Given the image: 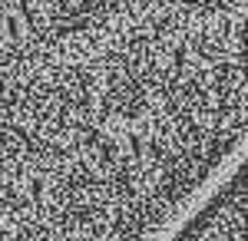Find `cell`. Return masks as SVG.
<instances>
[{
	"label": "cell",
	"mask_w": 248,
	"mask_h": 241,
	"mask_svg": "<svg viewBox=\"0 0 248 241\" xmlns=\"http://www.w3.org/2000/svg\"><path fill=\"white\" fill-rule=\"evenodd\" d=\"M245 116V0H0V241L70 231Z\"/></svg>",
	"instance_id": "cell-1"
}]
</instances>
